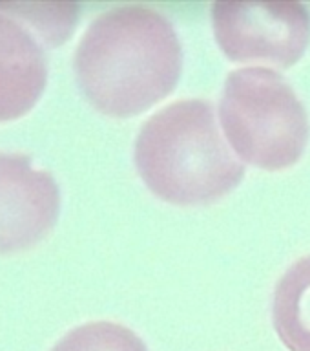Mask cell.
Listing matches in <instances>:
<instances>
[{"instance_id":"6da1fadb","label":"cell","mask_w":310,"mask_h":351,"mask_svg":"<svg viewBox=\"0 0 310 351\" xmlns=\"http://www.w3.org/2000/svg\"><path fill=\"white\" fill-rule=\"evenodd\" d=\"M73 66L93 108L126 119L174 92L183 51L163 13L128 4L104 11L90 24L77 46Z\"/></svg>"},{"instance_id":"7a4b0ae2","label":"cell","mask_w":310,"mask_h":351,"mask_svg":"<svg viewBox=\"0 0 310 351\" xmlns=\"http://www.w3.org/2000/svg\"><path fill=\"white\" fill-rule=\"evenodd\" d=\"M135 165L159 199L179 207L218 202L245 176L201 99L175 101L153 114L137 136Z\"/></svg>"},{"instance_id":"3957f363","label":"cell","mask_w":310,"mask_h":351,"mask_svg":"<svg viewBox=\"0 0 310 351\" xmlns=\"http://www.w3.org/2000/svg\"><path fill=\"white\" fill-rule=\"evenodd\" d=\"M219 117L234 152L257 169H289L309 141L305 106L289 82L268 68L232 71Z\"/></svg>"},{"instance_id":"277c9868","label":"cell","mask_w":310,"mask_h":351,"mask_svg":"<svg viewBox=\"0 0 310 351\" xmlns=\"http://www.w3.org/2000/svg\"><path fill=\"white\" fill-rule=\"evenodd\" d=\"M216 40L235 62L290 68L310 43V13L300 2H216Z\"/></svg>"},{"instance_id":"5b68a950","label":"cell","mask_w":310,"mask_h":351,"mask_svg":"<svg viewBox=\"0 0 310 351\" xmlns=\"http://www.w3.org/2000/svg\"><path fill=\"white\" fill-rule=\"evenodd\" d=\"M60 192L24 154L0 152V254L29 251L57 223Z\"/></svg>"},{"instance_id":"8992f818","label":"cell","mask_w":310,"mask_h":351,"mask_svg":"<svg viewBox=\"0 0 310 351\" xmlns=\"http://www.w3.org/2000/svg\"><path fill=\"white\" fill-rule=\"evenodd\" d=\"M48 81L42 46L21 21L0 11V123L26 115Z\"/></svg>"},{"instance_id":"52a82bcc","label":"cell","mask_w":310,"mask_h":351,"mask_svg":"<svg viewBox=\"0 0 310 351\" xmlns=\"http://www.w3.org/2000/svg\"><path fill=\"white\" fill-rule=\"evenodd\" d=\"M272 320L289 351H310V256L281 276L274 291Z\"/></svg>"},{"instance_id":"ba28073f","label":"cell","mask_w":310,"mask_h":351,"mask_svg":"<svg viewBox=\"0 0 310 351\" xmlns=\"http://www.w3.org/2000/svg\"><path fill=\"white\" fill-rule=\"evenodd\" d=\"M51 351H148L131 329L115 322H90L71 329Z\"/></svg>"},{"instance_id":"9c48e42d","label":"cell","mask_w":310,"mask_h":351,"mask_svg":"<svg viewBox=\"0 0 310 351\" xmlns=\"http://www.w3.org/2000/svg\"><path fill=\"white\" fill-rule=\"evenodd\" d=\"M0 11L16 21L27 22L51 46L70 38L77 24V4H0Z\"/></svg>"}]
</instances>
